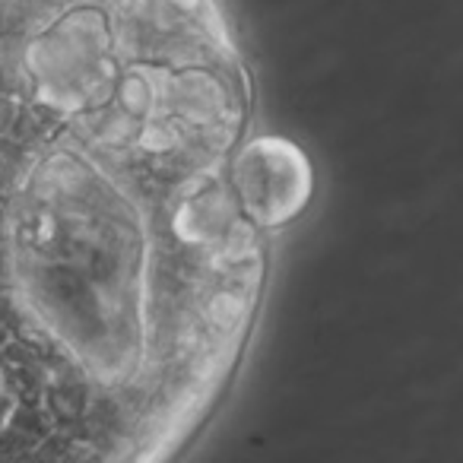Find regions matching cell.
Listing matches in <instances>:
<instances>
[{
  "label": "cell",
  "instance_id": "obj_1",
  "mask_svg": "<svg viewBox=\"0 0 463 463\" xmlns=\"http://www.w3.org/2000/svg\"><path fill=\"white\" fill-rule=\"evenodd\" d=\"M311 197L229 0H0V460L178 457Z\"/></svg>",
  "mask_w": 463,
  "mask_h": 463
}]
</instances>
